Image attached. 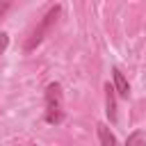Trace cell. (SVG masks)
<instances>
[{
    "mask_svg": "<svg viewBox=\"0 0 146 146\" xmlns=\"http://www.w3.org/2000/svg\"><path fill=\"white\" fill-rule=\"evenodd\" d=\"M32 146H34V144H32Z\"/></svg>",
    "mask_w": 146,
    "mask_h": 146,
    "instance_id": "obj_9",
    "label": "cell"
},
{
    "mask_svg": "<svg viewBox=\"0 0 146 146\" xmlns=\"http://www.w3.org/2000/svg\"><path fill=\"white\" fill-rule=\"evenodd\" d=\"M59 11H62V7H59V5H55V7H50V9H48V14L41 18V23L32 30V34H30V36H27V41H25V50H27V52H32V50L43 41V36L48 34V30L55 25V21H57Z\"/></svg>",
    "mask_w": 146,
    "mask_h": 146,
    "instance_id": "obj_2",
    "label": "cell"
},
{
    "mask_svg": "<svg viewBox=\"0 0 146 146\" xmlns=\"http://www.w3.org/2000/svg\"><path fill=\"white\" fill-rule=\"evenodd\" d=\"M7 9H9V2H0V21H2V16L7 14Z\"/></svg>",
    "mask_w": 146,
    "mask_h": 146,
    "instance_id": "obj_8",
    "label": "cell"
},
{
    "mask_svg": "<svg viewBox=\"0 0 146 146\" xmlns=\"http://www.w3.org/2000/svg\"><path fill=\"white\" fill-rule=\"evenodd\" d=\"M7 46H9V36H7L5 32H0V55L5 52V48H7Z\"/></svg>",
    "mask_w": 146,
    "mask_h": 146,
    "instance_id": "obj_7",
    "label": "cell"
},
{
    "mask_svg": "<svg viewBox=\"0 0 146 146\" xmlns=\"http://www.w3.org/2000/svg\"><path fill=\"white\" fill-rule=\"evenodd\" d=\"M125 146H146V135H144V130L130 132L128 139H125Z\"/></svg>",
    "mask_w": 146,
    "mask_h": 146,
    "instance_id": "obj_6",
    "label": "cell"
},
{
    "mask_svg": "<svg viewBox=\"0 0 146 146\" xmlns=\"http://www.w3.org/2000/svg\"><path fill=\"white\" fill-rule=\"evenodd\" d=\"M96 128H98V141H100V146H119V144H116L114 132H112L105 123H98Z\"/></svg>",
    "mask_w": 146,
    "mask_h": 146,
    "instance_id": "obj_5",
    "label": "cell"
},
{
    "mask_svg": "<svg viewBox=\"0 0 146 146\" xmlns=\"http://www.w3.org/2000/svg\"><path fill=\"white\" fill-rule=\"evenodd\" d=\"M46 121L52 123V125L64 121V103H62L59 82H50L46 87Z\"/></svg>",
    "mask_w": 146,
    "mask_h": 146,
    "instance_id": "obj_1",
    "label": "cell"
},
{
    "mask_svg": "<svg viewBox=\"0 0 146 146\" xmlns=\"http://www.w3.org/2000/svg\"><path fill=\"white\" fill-rule=\"evenodd\" d=\"M105 112H107V116H110V121L114 123L116 121V91H114V87L107 82L105 84Z\"/></svg>",
    "mask_w": 146,
    "mask_h": 146,
    "instance_id": "obj_3",
    "label": "cell"
},
{
    "mask_svg": "<svg viewBox=\"0 0 146 146\" xmlns=\"http://www.w3.org/2000/svg\"><path fill=\"white\" fill-rule=\"evenodd\" d=\"M112 78H114V91H116V96H121V98H128L130 96V84H128V80L123 78V73L119 71V68H114L112 71Z\"/></svg>",
    "mask_w": 146,
    "mask_h": 146,
    "instance_id": "obj_4",
    "label": "cell"
}]
</instances>
